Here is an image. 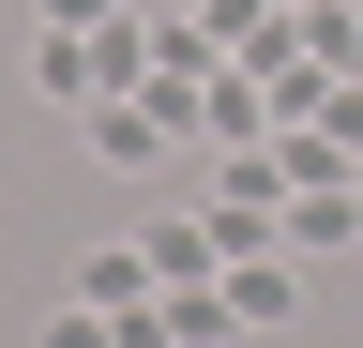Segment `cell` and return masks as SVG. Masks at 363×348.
Listing matches in <instances>:
<instances>
[{
	"instance_id": "obj_1",
	"label": "cell",
	"mask_w": 363,
	"mask_h": 348,
	"mask_svg": "<svg viewBox=\"0 0 363 348\" xmlns=\"http://www.w3.org/2000/svg\"><path fill=\"white\" fill-rule=\"evenodd\" d=\"M136 288H152V242H91L76 257V303H121V318H136Z\"/></svg>"
},
{
	"instance_id": "obj_2",
	"label": "cell",
	"mask_w": 363,
	"mask_h": 348,
	"mask_svg": "<svg viewBox=\"0 0 363 348\" xmlns=\"http://www.w3.org/2000/svg\"><path fill=\"white\" fill-rule=\"evenodd\" d=\"M288 303H303V288H288V257H242V273H227V333H257V318H288Z\"/></svg>"
},
{
	"instance_id": "obj_3",
	"label": "cell",
	"mask_w": 363,
	"mask_h": 348,
	"mask_svg": "<svg viewBox=\"0 0 363 348\" xmlns=\"http://www.w3.org/2000/svg\"><path fill=\"white\" fill-rule=\"evenodd\" d=\"M45 348H106V303H76V318H61V333H45Z\"/></svg>"
}]
</instances>
